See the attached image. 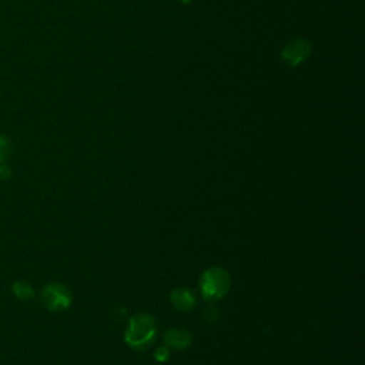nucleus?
Segmentation results:
<instances>
[{
    "label": "nucleus",
    "instance_id": "6e6552de",
    "mask_svg": "<svg viewBox=\"0 0 365 365\" xmlns=\"http://www.w3.org/2000/svg\"><path fill=\"white\" fill-rule=\"evenodd\" d=\"M11 153H13V145L10 138L4 134H0V164L6 163L11 157Z\"/></svg>",
    "mask_w": 365,
    "mask_h": 365
},
{
    "label": "nucleus",
    "instance_id": "f257e3e1",
    "mask_svg": "<svg viewBox=\"0 0 365 365\" xmlns=\"http://www.w3.org/2000/svg\"><path fill=\"white\" fill-rule=\"evenodd\" d=\"M157 331V321L151 314L137 312L128 319L124 341L133 349L143 351L154 342Z\"/></svg>",
    "mask_w": 365,
    "mask_h": 365
},
{
    "label": "nucleus",
    "instance_id": "9d476101",
    "mask_svg": "<svg viewBox=\"0 0 365 365\" xmlns=\"http://www.w3.org/2000/svg\"><path fill=\"white\" fill-rule=\"evenodd\" d=\"M11 177V168L6 163L0 164V180H9Z\"/></svg>",
    "mask_w": 365,
    "mask_h": 365
},
{
    "label": "nucleus",
    "instance_id": "7ed1b4c3",
    "mask_svg": "<svg viewBox=\"0 0 365 365\" xmlns=\"http://www.w3.org/2000/svg\"><path fill=\"white\" fill-rule=\"evenodd\" d=\"M40 301L50 312H61L71 305L73 295L64 284L51 281L40 289Z\"/></svg>",
    "mask_w": 365,
    "mask_h": 365
},
{
    "label": "nucleus",
    "instance_id": "39448f33",
    "mask_svg": "<svg viewBox=\"0 0 365 365\" xmlns=\"http://www.w3.org/2000/svg\"><path fill=\"white\" fill-rule=\"evenodd\" d=\"M163 339H164V345L174 351L187 349L192 344V335L187 329L177 328V327L168 328L164 332Z\"/></svg>",
    "mask_w": 365,
    "mask_h": 365
},
{
    "label": "nucleus",
    "instance_id": "f03ea898",
    "mask_svg": "<svg viewBox=\"0 0 365 365\" xmlns=\"http://www.w3.org/2000/svg\"><path fill=\"white\" fill-rule=\"evenodd\" d=\"M231 288L230 272L218 265L207 268L200 277V291L207 301H218L224 298Z\"/></svg>",
    "mask_w": 365,
    "mask_h": 365
},
{
    "label": "nucleus",
    "instance_id": "0eeeda50",
    "mask_svg": "<svg viewBox=\"0 0 365 365\" xmlns=\"http://www.w3.org/2000/svg\"><path fill=\"white\" fill-rule=\"evenodd\" d=\"M11 294L20 301H30L36 295L34 287L26 279H16L11 284Z\"/></svg>",
    "mask_w": 365,
    "mask_h": 365
},
{
    "label": "nucleus",
    "instance_id": "9b49d317",
    "mask_svg": "<svg viewBox=\"0 0 365 365\" xmlns=\"http://www.w3.org/2000/svg\"><path fill=\"white\" fill-rule=\"evenodd\" d=\"M178 3H182V4H190L192 0H177Z\"/></svg>",
    "mask_w": 365,
    "mask_h": 365
},
{
    "label": "nucleus",
    "instance_id": "423d86ee",
    "mask_svg": "<svg viewBox=\"0 0 365 365\" xmlns=\"http://www.w3.org/2000/svg\"><path fill=\"white\" fill-rule=\"evenodd\" d=\"M170 301L178 311L188 312L195 307L197 298H195V294L191 288L177 287L170 292Z\"/></svg>",
    "mask_w": 365,
    "mask_h": 365
},
{
    "label": "nucleus",
    "instance_id": "20e7f679",
    "mask_svg": "<svg viewBox=\"0 0 365 365\" xmlns=\"http://www.w3.org/2000/svg\"><path fill=\"white\" fill-rule=\"evenodd\" d=\"M311 51H312L311 43L307 38L297 37L289 40L287 44H284L279 56H281V60L288 67H298L309 58Z\"/></svg>",
    "mask_w": 365,
    "mask_h": 365
},
{
    "label": "nucleus",
    "instance_id": "1a4fd4ad",
    "mask_svg": "<svg viewBox=\"0 0 365 365\" xmlns=\"http://www.w3.org/2000/svg\"><path fill=\"white\" fill-rule=\"evenodd\" d=\"M170 356H171V349L165 345H161V346L155 348V351H154V359L157 362H167L170 359Z\"/></svg>",
    "mask_w": 365,
    "mask_h": 365
}]
</instances>
